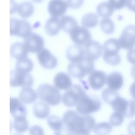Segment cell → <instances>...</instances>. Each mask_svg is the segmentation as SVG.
Segmentation results:
<instances>
[{
  "mask_svg": "<svg viewBox=\"0 0 135 135\" xmlns=\"http://www.w3.org/2000/svg\"><path fill=\"white\" fill-rule=\"evenodd\" d=\"M80 114L71 110L64 113L62 120L67 134L89 135L94 129L96 124L94 118L90 115Z\"/></svg>",
  "mask_w": 135,
  "mask_h": 135,
  "instance_id": "cell-1",
  "label": "cell"
},
{
  "mask_svg": "<svg viewBox=\"0 0 135 135\" xmlns=\"http://www.w3.org/2000/svg\"><path fill=\"white\" fill-rule=\"evenodd\" d=\"M93 61L86 56L80 60L72 62L68 67V73L74 78L81 79L94 70Z\"/></svg>",
  "mask_w": 135,
  "mask_h": 135,
  "instance_id": "cell-2",
  "label": "cell"
},
{
  "mask_svg": "<svg viewBox=\"0 0 135 135\" xmlns=\"http://www.w3.org/2000/svg\"><path fill=\"white\" fill-rule=\"evenodd\" d=\"M121 48L118 40L110 38L104 43L103 46V58L107 63L117 65L120 62L121 59L118 54Z\"/></svg>",
  "mask_w": 135,
  "mask_h": 135,
  "instance_id": "cell-3",
  "label": "cell"
},
{
  "mask_svg": "<svg viewBox=\"0 0 135 135\" xmlns=\"http://www.w3.org/2000/svg\"><path fill=\"white\" fill-rule=\"evenodd\" d=\"M37 92L38 98L50 105H57L61 101V96L59 90L49 84L40 85L37 89Z\"/></svg>",
  "mask_w": 135,
  "mask_h": 135,
  "instance_id": "cell-4",
  "label": "cell"
},
{
  "mask_svg": "<svg viewBox=\"0 0 135 135\" xmlns=\"http://www.w3.org/2000/svg\"><path fill=\"white\" fill-rule=\"evenodd\" d=\"M101 106V102L98 98L86 94L76 105V109L80 114L88 115L99 110Z\"/></svg>",
  "mask_w": 135,
  "mask_h": 135,
  "instance_id": "cell-5",
  "label": "cell"
},
{
  "mask_svg": "<svg viewBox=\"0 0 135 135\" xmlns=\"http://www.w3.org/2000/svg\"><path fill=\"white\" fill-rule=\"evenodd\" d=\"M110 105L113 110L121 113L127 118H132L135 115V101L133 100H128L119 95Z\"/></svg>",
  "mask_w": 135,
  "mask_h": 135,
  "instance_id": "cell-6",
  "label": "cell"
},
{
  "mask_svg": "<svg viewBox=\"0 0 135 135\" xmlns=\"http://www.w3.org/2000/svg\"><path fill=\"white\" fill-rule=\"evenodd\" d=\"M85 94V90L80 85L74 84L63 95L62 102L67 107H74Z\"/></svg>",
  "mask_w": 135,
  "mask_h": 135,
  "instance_id": "cell-7",
  "label": "cell"
},
{
  "mask_svg": "<svg viewBox=\"0 0 135 135\" xmlns=\"http://www.w3.org/2000/svg\"><path fill=\"white\" fill-rule=\"evenodd\" d=\"M32 30L30 24L27 21L13 18H10V35L24 38L31 32Z\"/></svg>",
  "mask_w": 135,
  "mask_h": 135,
  "instance_id": "cell-8",
  "label": "cell"
},
{
  "mask_svg": "<svg viewBox=\"0 0 135 135\" xmlns=\"http://www.w3.org/2000/svg\"><path fill=\"white\" fill-rule=\"evenodd\" d=\"M10 85L13 87L23 88L32 86L33 82L32 76L28 73L22 72L16 69L10 73Z\"/></svg>",
  "mask_w": 135,
  "mask_h": 135,
  "instance_id": "cell-9",
  "label": "cell"
},
{
  "mask_svg": "<svg viewBox=\"0 0 135 135\" xmlns=\"http://www.w3.org/2000/svg\"><path fill=\"white\" fill-rule=\"evenodd\" d=\"M118 41L123 49L129 50L134 47L135 46V26L131 25L126 27Z\"/></svg>",
  "mask_w": 135,
  "mask_h": 135,
  "instance_id": "cell-10",
  "label": "cell"
},
{
  "mask_svg": "<svg viewBox=\"0 0 135 135\" xmlns=\"http://www.w3.org/2000/svg\"><path fill=\"white\" fill-rule=\"evenodd\" d=\"M23 43L28 51L35 53L43 48L45 42L41 36L31 32L24 38Z\"/></svg>",
  "mask_w": 135,
  "mask_h": 135,
  "instance_id": "cell-11",
  "label": "cell"
},
{
  "mask_svg": "<svg viewBox=\"0 0 135 135\" xmlns=\"http://www.w3.org/2000/svg\"><path fill=\"white\" fill-rule=\"evenodd\" d=\"M37 57L41 65L43 68L51 69L57 64L56 58L47 49L43 48L37 52Z\"/></svg>",
  "mask_w": 135,
  "mask_h": 135,
  "instance_id": "cell-12",
  "label": "cell"
},
{
  "mask_svg": "<svg viewBox=\"0 0 135 135\" xmlns=\"http://www.w3.org/2000/svg\"><path fill=\"white\" fill-rule=\"evenodd\" d=\"M70 38L76 45L84 46L91 40V35L89 30L84 27L78 26L70 34Z\"/></svg>",
  "mask_w": 135,
  "mask_h": 135,
  "instance_id": "cell-13",
  "label": "cell"
},
{
  "mask_svg": "<svg viewBox=\"0 0 135 135\" xmlns=\"http://www.w3.org/2000/svg\"><path fill=\"white\" fill-rule=\"evenodd\" d=\"M84 46L85 55L93 61L98 59L102 54L103 47L98 42L91 40Z\"/></svg>",
  "mask_w": 135,
  "mask_h": 135,
  "instance_id": "cell-14",
  "label": "cell"
},
{
  "mask_svg": "<svg viewBox=\"0 0 135 135\" xmlns=\"http://www.w3.org/2000/svg\"><path fill=\"white\" fill-rule=\"evenodd\" d=\"M107 77L104 72L93 70L90 73L88 77V81L90 87L96 90L101 89L106 83Z\"/></svg>",
  "mask_w": 135,
  "mask_h": 135,
  "instance_id": "cell-15",
  "label": "cell"
},
{
  "mask_svg": "<svg viewBox=\"0 0 135 135\" xmlns=\"http://www.w3.org/2000/svg\"><path fill=\"white\" fill-rule=\"evenodd\" d=\"M68 6L64 0H51L49 3L47 9L52 17H61L65 13Z\"/></svg>",
  "mask_w": 135,
  "mask_h": 135,
  "instance_id": "cell-16",
  "label": "cell"
},
{
  "mask_svg": "<svg viewBox=\"0 0 135 135\" xmlns=\"http://www.w3.org/2000/svg\"><path fill=\"white\" fill-rule=\"evenodd\" d=\"M10 112L14 118L26 117L27 114L26 106L20 99L16 98H10Z\"/></svg>",
  "mask_w": 135,
  "mask_h": 135,
  "instance_id": "cell-17",
  "label": "cell"
},
{
  "mask_svg": "<svg viewBox=\"0 0 135 135\" xmlns=\"http://www.w3.org/2000/svg\"><path fill=\"white\" fill-rule=\"evenodd\" d=\"M54 85L58 89L67 90L72 85V81L69 76L65 73L60 72L55 76Z\"/></svg>",
  "mask_w": 135,
  "mask_h": 135,
  "instance_id": "cell-18",
  "label": "cell"
},
{
  "mask_svg": "<svg viewBox=\"0 0 135 135\" xmlns=\"http://www.w3.org/2000/svg\"><path fill=\"white\" fill-rule=\"evenodd\" d=\"M47 122L50 128L54 131L55 134H67L63 120L58 117L50 115L47 119Z\"/></svg>",
  "mask_w": 135,
  "mask_h": 135,
  "instance_id": "cell-19",
  "label": "cell"
},
{
  "mask_svg": "<svg viewBox=\"0 0 135 135\" xmlns=\"http://www.w3.org/2000/svg\"><path fill=\"white\" fill-rule=\"evenodd\" d=\"M106 82L109 88L117 91L122 87L123 84V78L120 73L113 72L107 76Z\"/></svg>",
  "mask_w": 135,
  "mask_h": 135,
  "instance_id": "cell-20",
  "label": "cell"
},
{
  "mask_svg": "<svg viewBox=\"0 0 135 135\" xmlns=\"http://www.w3.org/2000/svg\"><path fill=\"white\" fill-rule=\"evenodd\" d=\"M66 55L68 59L71 62L78 61L85 56L84 49L81 46L73 45L67 49Z\"/></svg>",
  "mask_w": 135,
  "mask_h": 135,
  "instance_id": "cell-21",
  "label": "cell"
},
{
  "mask_svg": "<svg viewBox=\"0 0 135 135\" xmlns=\"http://www.w3.org/2000/svg\"><path fill=\"white\" fill-rule=\"evenodd\" d=\"M28 52L23 43L22 42H15L10 47L11 56L17 60L27 57Z\"/></svg>",
  "mask_w": 135,
  "mask_h": 135,
  "instance_id": "cell-22",
  "label": "cell"
},
{
  "mask_svg": "<svg viewBox=\"0 0 135 135\" xmlns=\"http://www.w3.org/2000/svg\"><path fill=\"white\" fill-rule=\"evenodd\" d=\"M45 28L46 32L49 35H56L61 29L60 19L58 17L52 16L46 21Z\"/></svg>",
  "mask_w": 135,
  "mask_h": 135,
  "instance_id": "cell-23",
  "label": "cell"
},
{
  "mask_svg": "<svg viewBox=\"0 0 135 135\" xmlns=\"http://www.w3.org/2000/svg\"><path fill=\"white\" fill-rule=\"evenodd\" d=\"M35 91L30 87L23 88L19 95L20 99L25 104L34 103L36 100L37 95Z\"/></svg>",
  "mask_w": 135,
  "mask_h": 135,
  "instance_id": "cell-24",
  "label": "cell"
},
{
  "mask_svg": "<svg viewBox=\"0 0 135 135\" xmlns=\"http://www.w3.org/2000/svg\"><path fill=\"white\" fill-rule=\"evenodd\" d=\"M33 112L35 116L42 119L47 118L50 113V108L45 102L39 101L35 103L33 107Z\"/></svg>",
  "mask_w": 135,
  "mask_h": 135,
  "instance_id": "cell-25",
  "label": "cell"
},
{
  "mask_svg": "<svg viewBox=\"0 0 135 135\" xmlns=\"http://www.w3.org/2000/svg\"><path fill=\"white\" fill-rule=\"evenodd\" d=\"M60 20L61 29L69 34L79 26L76 20L71 16H65L62 17Z\"/></svg>",
  "mask_w": 135,
  "mask_h": 135,
  "instance_id": "cell-26",
  "label": "cell"
},
{
  "mask_svg": "<svg viewBox=\"0 0 135 135\" xmlns=\"http://www.w3.org/2000/svg\"><path fill=\"white\" fill-rule=\"evenodd\" d=\"M17 11L22 18H26L30 16L33 13L34 7L30 2L25 1L20 3L17 6Z\"/></svg>",
  "mask_w": 135,
  "mask_h": 135,
  "instance_id": "cell-27",
  "label": "cell"
},
{
  "mask_svg": "<svg viewBox=\"0 0 135 135\" xmlns=\"http://www.w3.org/2000/svg\"><path fill=\"white\" fill-rule=\"evenodd\" d=\"M33 67L32 61L27 57L17 60L16 64V70L27 73L30 72Z\"/></svg>",
  "mask_w": 135,
  "mask_h": 135,
  "instance_id": "cell-28",
  "label": "cell"
},
{
  "mask_svg": "<svg viewBox=\"0 0 135 135\" xmlns=\"http://www.w3.org/2000/svg\"><path fill=\"white\" fill-rule=\"evenodd\" d=\"M97 11L99 16L101 17L108 18L113 14L114 9L109 3L104 2L97 6Z\"/></svg>",
  "mask_w": 135,
  "mask_h": 135,
  "instance_id": "cell-29",
  "label": "cell"
},
{
  "mask_svg": "<svg viewBox=\"0 0 135 135\" xmlns=\"http://www.w3.org/2000/svg\"><path fill=\"white\" fill-rule=\"evenodd\" d=\"M98 21V17L96 14L89 13L86 14L83 17L81 23L84 27L92 28L97 25Z\"/></svg>",
  "mask_w": 135,
  "mask_h": 135,
  "instance_id": "cell-30",
  "label": "cell"
},
{
  "mask_svg": "<svg viewBox=\"0 0 135 135\" xmlns=\"http://www.w3.org/2000/svg\"><path fill=\"white\" fill-rule=\"evenodd\" d=\"M13 127L16 131L19 133L26 131L28 128L29 125L26 117L22 116L14 118Z\"/></svg>",
  "mask_w": 135,
  "mask_h": 135,
  "instance_id": "cell-31",
  "label": "cell"
},
{
  "mask_svg": "<svg viewBox=\"0 0 135 135\" xmlns=\"http://www.w3.org/2000/svg\"><path fill=\"white\" fill-rule=\"evenodd\" d=\"M113 127L110 123L103 122L98 123L93 129L94 133L97 135H107L112 131Z\"/></svg>",
  "mask_w": 135,
  "mask_h": 135,
  "instance_id": "cell-32",
  "label": "cell"
},
{
  "mask_svg": "<svg viewBox=\"0 0 135 135\" xmlns=\"http://www.w3.org/2000/svg\"><path fill=\"white\" fill-rule=\"evenodd\" d=\"M100 25L102 31L106 34H111L114 31L115 28L114 24L109 18L103 19L100 22Z\"/></svg>",
  "mask_w": 135,
  "mask_h": 135,
  "instance_id": "cell-33",
  "label": "cell"
},
{
  "mask_svg": "<svg viewBox=\"0 0 135 135\" xmlns=\"http://www.w3.org/2000/svg\"><path fill=\"white\" fill-rule=\"evenodd\" d=\"M119 95V94L117 91L112 90L109 88L104 89L102 93V97L103 100L109 104Z\"/></svg>",
  "mask_w": 135,
  "mask_h": 135,
  "instance_id": "cell-34",
  "label": "cell"
},
{
  "mask_svg": "<svg viewBox=\"0 0 135 135\" xmlns=\"http://www.w3.org/2000/svg\"><path fill=\"white\" fill-rule=\"evenodd\" d=\"M124 117V116L121 113L115 111L110 116L109 122L113 126H119L123 122Z\"/></svg>",
  "mask_w": 135,
  "mask_h": 135,
  "instance_id": "cell-35",
  "label": "cell"
},
{
  "mask_svg": "<svg viewBox=\"0 0 135 135\" xmlns=\"http://www.w3.org/2000/svg\"><path fill=\"white\" fill-rule=\"evenodd\" d=\"M127 0H108L109 3L113 9L119 10L124 8Z\"/></svg>",
  "mask_w": 135,
  "mask_h": 135,
  "instance_id": "cell-36",
  "label": "cell"
},
{
  "mask_svg": "<svg viewBox=\"0 0 135 135\" xmlns=\"http://www.w3.org/2000/svg\"><path fill=\"white\" fill-rule=\"evenodd\" d=\"M69 7L73 9L80 8L83 5L84 0H66Z\"/></svg>",
  "mask_w": 135,
  "mask_h": 135,
  "instance_id": "cell-37",
  "label": "cell"
},
{
  "mask_svg": "<svg viewBox=\"0 0 135 135\" xmlns=\"http://www.w3.org/2000/svg\"><path fill=\"white\" fill-rule=\"evenodd\" d=\"M127 58L131 64L135 65V49L129 50L127 53Z\"/></svg>",
  "mask_w": 135,
  "mask_h": 135,
  "instance_id": "cell-38",
  "label": "cell"
},
{
  "mask_svg": "<svg viewBox=\"0 0 135 135\" xmlns=\"http://www.w3.org/2000/svg\"><path fill=\"white\" fill-rule=\"evenodd\" d=\"M30 134H39L42 135L44 134V131L42 128L40 127L35 125L31 126L29 129Z\"/></svg>",
  "mask_w": 135,
  "mask_h": 135,
  "instance_id": "cell-39",
  "label": "cell"
},
{
  "mask_svg": "<svg viewBox=\"0 0 135 135\" xmlns=\"http://www.w3.org/2000/svg\"><path fill=\"white\" fill-rule=\"evenodd\" d=\"M127 130L130 134H135V120L131 121L127 126Z\"/></svg>",
  "mask_w": 135,
  "mask_h": 135,
  "instance_id": "cell-40",
  "label": "cell"
},
{
  "mask_svg": "<svg viewBox=\"0 0 135 135\" xmlns=\"http://www.w3.org/2000/svg\"><path fill=\"white\" fill-rule=\"evenodd\" d=\"M126 4L129 9L135 12V0H127Z\"/></svg>",
  "mask_w": 135,
  "mask_h": 135,
  "instance_id": "cell-41",
  "label": "cell"
},
{
  "mask_svg": "<svg viewBox=\"0 0 135 135\" xmlns=\"http://www.w3.org/2000/svg\"><path fill=\"white\" fill-rule=\"evenodd\" d=\"M129 91L132 97L135 100V82L132 84L130 88Z\"/></svg>",
  "mask_w": 135,
  "mask_h": 135,
  "instance_id": "cell-42",
  "label": "cell"
},
{
  "mask_svg": "<svg viewBox=\"0 0 135 135\" xmlns=\"http://www.w3.org/2000/svg\"><path fill=\"white\" fill-rule=\"evenodd\" d=\"M131 74L133 78L135 80V65L131 68Z\"/></svg>",
  "mask_w": 135,
  "mask_h": 135,
  "instance_id": "cell-43",
  "label": "cell"
},
{
  "mask_svg": "<svg viewBox=\"0 0 135 135\" xmlns=\"http://www.w3.org/2000/svg\"><path fill=\"white\" fill-rule=\"evenodd\" d=\"M33 2L36 3H39L41 2L43 0H31Z\"/></svg>",
  "mask_w": 135,
  "mask_h": 135,
  "instance_id": "cell-44",
  "label": "cell"
}]
</instances>
